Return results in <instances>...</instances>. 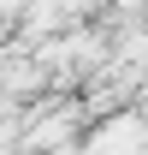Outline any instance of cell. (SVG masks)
<instances>
[{
	"mask_svg": "<svg viewBox=\"0 0 148 155\" xmlns=\"http://www.w3.org/2000/svg\"><path fill=\"white\" fill-rule=\"evenodd\" d=\"M77 119H83V107H54V114H42L36 125H24V155H42V149H59V143H71Z\"/></svg>",
	"mask_w": 148,
	"mask_h": 155,
	"instance_id": "cell-1",
	"label": "cell"
}]
</instances>
